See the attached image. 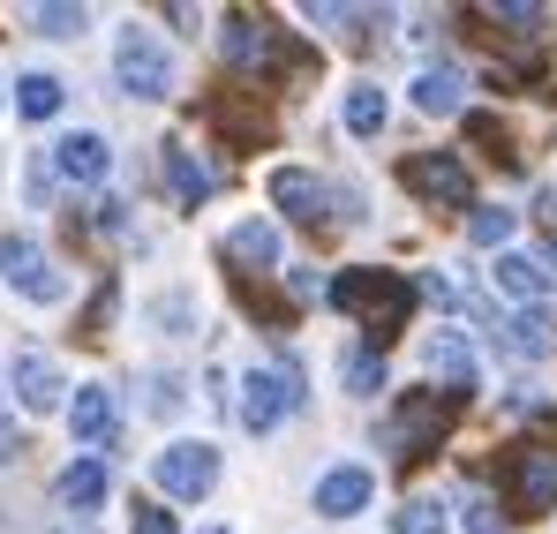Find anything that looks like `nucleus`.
<instances>
[{
  "instance_id": "1",
  "label": "nucleus",
  "mask_w": 557,
  "mask_h": 534,
  "mask_svg": "<svg viewBox=\"0 0 557 534\" xmlns=\"http://www.w3.org/2000/svg\"><path fill=\"white\" fill-rule=\"evenodd\" d=\"M332 301H339L347 316H362V347H370V355H384V347L407 332V316H414L422 286H414L407 271L362 264V271H339V278H332Z\"/></svg>"
},
{
  "instance_id": "2",
  "label": "nucleus",
  "mask_w": 557,
  "mask_h": 534,
  "mask_svg": "<svg viewBox=\"0 0 557 534\" xmlns=\"http://www.w3.org/2000/svg\"><path fill=\"white\" fill-rule=\"evenodd\" d=\"M226 61H234V69H257V76L278 84V90L317 76V53H309L294 30H278V15H249V8L226 15Z\"/></svg>"
},
{
  "instance_id": "3",
  "label": "nucleus",
  "mask_w": 557,
  "mask_h": 534,
  "mask_svg": "<svg viewBox=\"0 0 557 534\" xmlns=\"http://www.w3.org/2000/svg\"><path fill=\"white\" fill-rule=\"evenodd\" d=\"M467 399L460 392H399L392 399V414H384V451L399 459V467H422L430 451L445 445V430H453V414H460Z\"/></svg>"
},
{
  "instance_id": "4",
  "label": "nucleus",
  "mask_w": 557,
  "mask_h": 534,
  "mask_svg": "<svg viewBox=\"0 0 557 534\" xmlns=\"http://www.w3.org/2000/svg\"><path fill=\"white\" fill-rule=\"evenodd\" d=\"M497 497L512 520L557 512V451L550 445H505L497 451Z\"/></svg>"
},
{
  "instance_id": "5",
  "label": "nucleus",
  "mask_w": 557,
  "mask_h": 534,
  "mask_svg": "<svg viewBox=\"0 0 557 534\" xmlns=\"http://www.w3.org/2000/svg\"><path fill=\"white\" fill-rule=\"evenodd\" d=\"M301 399H309V392H301V361L286 355L278 369H249V376H242L234 414H242V430H257V437H264L278 414H286V407H301Z\"/></svg>"
},
{
  "instance_id": "6",
  "label": "nucleus",
  "mask_w": 557,
  "mask_h": 534,
  "mask_svg": "<svg viewBox=\"0 0 557 534\" xmlns=\"http://www.w3.org/2000/svg\"><path fill=\"white\" fill-rule=\"evenodd\" d=\"M399 181H407L422 203H445V211H467V219H474V174H467L453 151H414V159L399 166Z\"/></svg>"
},
{
  "instance_id": "7",
  "label": "nucleus",
  "mask_w": 557,
  "mask_h": 534,
  "mask_svg": "<svg viewBox=\"0 0 557 534\" xmlns=\"http://www.w3.org/2000/svg\"><path fill=\"white\" fill-rule=\"evenodd\" d=\"M113 76L128 98H166L174 90V61H166V46L151 38V30H121V46H113Z\"/></svg>"
},
{
  "instance_id": "8",
  "label": "nucleus",
  "mask_w": 557,
  "mask_h": 534,
  "mask_svg": "<svg viewBox=\"0 0 557 534\" xmlns=\"http://www.w3.org/2000/svg\"><path fill=\"white\" fill-rule=\"evenodd\" d=\"M203 121H211L234 151H264V144H272V113L257 105V90H211V98H203Z\"/></svg>"
},
{
  "instance_id": "9",
  "label": "nucleus",
  "mask_w": 557,
  "mask_h": 534,
  "mask_svg": "<svg viewBox=\"0 0 557 534\" xmlns=\"http://www.w3.org/2000/svg\"><path fill=\"white\" fill-rule=\"evenodd\" d=\"M0 278H8L23 301H61V294H69L61 271H53V257H46L30 234H0Z\"/></svg>"
},
{
  "instance_id": "10",
  "label": "nucleus",
  "mask_w": 557,
  "mask_h": 534,
  "mask_svg": "<svg viewBox=\"0 0 557 534\" xmlns=\"http://www.w3.org/2000/svg\"><path fill=\"white\" fill-rule=\"evenodd\" d=\"M151 474H159L166 497H211L219 489V451L211 445H166L151 459Z\"/></svg>"
},
{
  "instance_id": "11",
  "label": "nucleus",
  "mask_w": 557,
  "mask_h": 534,
  "mask_svg": "<svg viewBox=\"0 0 557 534\" xmlns=\"http://www.w3.org/2000/svg\"><path fill=\"white\" fill-rule=\"evenodd\" d=\"M272 203L286 211V219L317 226V219H324V203H332V188L309 174V166H272Z\"/></svg>"
},
{
  "instance_id": "12",
  "label": "nucleus",
  "mask_w": 557,
  "mask_h": 534,
  "mask_svg": "<svg viewBox=\"0 0 557 534\" xmlns=\"http://www.w3.org/2000/svg\"><path fill=\"white\" fill-rule=\"evenodd\" d=\"M106 166H113V151H106V136H98V128H76V136H61V144H53V174L76 181V188L106 181Z\"/></svg>"
},
{
  "instance_id": "13",
  "label": "nucleus",
  "mask_w": 557,
  "mask_h": 534,
  "mask_svg": "<svg viewBox=\"0 0 557 534\" xmlns=\"http://www.w3.org/2000/svg\"><path fill=\"white\" fill-rule=\"evenodd\" d=\"M113 422H121L113 392H106V384H76V399H69V430H76V445H113Z\"/></svg>"
},
{
  "instance_id": "14",
  "label": "nucleus",
  "mask_w": 557,
  "mask_h": 534,
  "mask_svg": "<svg viewBox=\"0 0 557 534\" xmlns=\"http://www.w3.org/2000/svg\"><path fill=\"white\" fill-rule=\"evenodd\" d=\"M219 257H226L234 271H272L278 264V226L272 219H242V226L219 241Z\"/></svg>"
},
{
  "instance_id": "15",
  "label": "nucleus",
  "mask_w": 557,
  "mask_h": 534,
  "mask_svg": "<svg viewBox=\"0 0 557 534\" xmlns=\"http://www.w3.org/2000/svg\"><path fill=\"white\" fill-rule=\"evenodd\" d=\"M61 392H69V384H61V369L38 355V347H23V355H15V399H23L30 414H53V407H61Z\"/></svg>"
},
{
  "instance_id": "16",
  "label": "nucleus",
  "mask_w": 557,
  "mask_h": 534,
  "mask_svg": "<svg viewBox=\"0 0 557 534\" xmlns=\"http://www.w3.org/2000/svg\"><path fill=\"white\" fill-rule=\"evenodd\" d=\"M370 467H332V474H324V482H317V512H324V520H355V512H362V505H370Z\"/></svg>"
},
{
  "instance_id": "17",
  "label": "nucleus",
  "mask_w": 557,
  "mask_h": 534,
  "mask_svg": "<svg viewBox=\"0 0 557 534\" xmlns=\"http://www.w3.org/2000/svg\"><path fill=\"white\" fill-rule=\"evenodd\" d=\"M497 286H505L512 301H528V309H535V301L550 294V264H543V257H520V249H505V257H497Z\"/></svg>"
},
{
  "instance_id": "18",
  "label": "nucleus",
  "mask_w": 557,
  "mask_h": 534,
  "mask_svg": "<svg viewBox=\"0 0 557 534\" xmlns=\"http://www.w3.org/2000/svg\"><path fill=\"white\" fill-rule=\"evenodd\" d=\"M430 376H445V392H474V355H467V339L460 332H437L430 339Z\"/></svg>"
},
{
  "instance_id": "19",
  "label": "nucleus",
  "mask_w": 557,
  "mask_h": 534,
  "mask_svg": "<svg viewBox=\"0 0 557 534\" xmlns=\"http://www.w3.org/2000/svg\"><path fill=\"white\" fill-rule=\"evenodd\" d=\"M98 497H106V467L98 459H69L61 467V505L84 520V512H98Z\"/></svg>"
},
{
  "instance_id": "20",
  "label": "nucleus",
  "mask_w": 557,
  "mask_h": 534,
  "mask_svg": "<svg viewBox=\"0 0 557 534\" xmlns=\"http://www.w3.org/2000/svg\"><path fill=\"white\" fill-rule=\"evenodd\" d=\"M166 181H174V196H182L188 211H196V203H203V196L219 188V181H211V166H196L182 144H166Z\"/></svg>"
},
{
  "instance_id": "21",
  "label": "nucleus",
  "mask_w": 557,
  "mask_h": 534,
  "mask_svg": "<svg viewBox=\"0 0 557 534\" xmlns=\"http://www.w3.org/2000/svg\"><path fill=\"white\" fill-rule=\"evenodd\" d=\"M414 105L422 113H460V76L453 69H422L414 76Z\"/></svg>"
},
{
  "instance_id": "22",
  "label": "nucleus",
  "mask_w": 557,
  "mask_h": 534,
  "mask_svg": "<svg viewBox=\"0 0 557 534\" xmlns=\"http://www.w3.org/2000/svg\"><path fill=\"white\" fill-rule=\"evenodd\" d=\"M467 144H474V151H490L497 166H520V159H512V136H505V121H497V113H467Z\"/></svg>"
},
{
  "instance_id": "23",
  "label": "nucleus",
  "mask_w": 557,
  "mask_h": 534,
  "mask_svg": "<svg viewBox=\"0 0 557 534\" xmlns=\"http://www.w3.org/2000/svg\"><path fill=\"white\" fill-rule=\"evenodd\" d=\"M30 23H38L46 38H84V23H91V15H84V8H69V0H38V8H30Z\"/></svg>"
},
{
  "instance_id": "24",
  "label": "nucleus",
  "mask_w": 557,
  "mask_h": 534,
  "mask_svg": "<svg viewBox=\"0 0 557 534\" xmlns=\"http://www.w3.org/2000/svg\"><path fill=\"white\" fill-rule=\"evenodd\" d=\"M392 534H445V505L437 497H407L392 512Z\"/></svg>"
},
{
  "instance_id": "25",
  "label": "nucleus",
  "mask_w": 557,
  "mask_h": 534,
  "mask_svg": "<svg viewBox=\"0 0 557 534\" xmlns=\"http://www.w3.org/2000/svg\"><path fill=\"white\" fill-rule=\"evenodd\" d=\"M347 128H355V136H376V128H384V90L376 84L347 90Z\"/></svg>"
},
{
  "instance_id": "26",
  "label": "nucleus",
  "mask_w": 557,
  "mask_h": 534,
  "mask_svg": "<svg viewBox=\"0 0 557 534\" xmlns=\"http://www.w3.org/2000/svg\"><path fill=\"white\" fill-rule=\"evenodd\" d=\"M15 105H23L30 121H46V113H61V84H53V76H15Z\"/></svg>"
},
{
  "instance_id": "27",
  "label": "nucleus",
  "mask_w": 557,
  "mask_h": 534,
  "mask_svg": "<svg viewBox=\"0 0 557 534\" xmlns=\"http://www.w3.org/2000/svg\"><path fill=\"white\" fill-rule=\"evenodd\" d=\"M505 347H512L520 361H535L543 347H550V339H543V316H535V309H520V316L505 324Z\"/></svg>"
},
{
  "instance_id": "28",
  "label": "nucleus",
  "mask_w": 557,
  "mask_h": 534,
  "mask_svg": "<svg viewBox=\"0 0 557 534\" xmlns=\"http://www.w3.org/2000/svg\"><path fill=\"white\" fill-rule=\"evenodd\" d=\"M467 241H474V249H505V241H512V211H474V219H467Z\"/></svg>"
},
{
  "instance_id": "29",
  "label": "nucleus",
  "mask_w": 557,
  "mask_h": 534,
  "mask_svg": "<svg viewBox=\"0 0 557 534\" xmlns=\"http://www.w3.org/2000/svg\"><path fill=\"white\" fill-rule=\"evenodd\" d=\"M113 301H121V286L106 278V286L91 294V309H84V332H76V339H106V324H113Z\"/></svg>"
},
{
  "instance_id": "30",
  "label": "nucleus",
  "mask_w": 557,
  "mask_h": 534,
  "mask_svg": "<svg viewBox=\"0 0 557 534\" xmlns=\"http://www.w3.org/2000/svg\"><path fill=\"white\" fill-rule=\"evenodd\" d=\"M347 392H384V355L362 347V355L347 361Z\"/></svg>"
},
{
  "instance_id": "31",
  "label": "nucleus",
  "mask_w": 557,
  "mask_h": 534,
  "mask_svg": "<svg viewBox=\"0 0 557 534\" xmlns=\"http://www.w3.org/2000/svg\"><path fill=\"white\" fill-rule=\"evenodd\" d=\"M242 309H249V316H264V324H278V332H286V316H294L286 301H272V294H257L249 278H242Z\"/></svg>"
},
{
  "instance_id": "32",
  "label": "nucleus",
  "mask_w": 557,
  "mask_h": 534,
  "mask_svg": "<svg viewBox=\"0 0 557 534\" xmlns=\"http://www.w3.org/2000/svg\"><path fill=\"white\" fill-rule=\"evenodd\" d=\"M286 294H294V301H309V294H324V301H332V286L317 278V264H294V278H286Z\"/></svg>"
},
{
  "instance_id": "33",
  "label": "nucleus",
  "mask_w": 557,
  "mask_h": 534,
  "mask_svg": "<svg viewBox=\"0 0 557 534\" xmlns=\"http://www.w3.org/2000/svg\"><path fill=\"white\" fill-rule=\"evenodd\" d=\"M128 534H174V512L166 505H136V527Z\"/></svg>"
},
{
  "instance_id": "34",
  "label": "nucleus",
  "mask_w": 557,
  "mask_h": 534,
  "mask_svg": "<svg viewBox=\"0 0 557 534\" xmlns=\"http://www.w3.org/2000/svg\"><path fill=\"white\" fill-rule=\"evenodd\" d=\"M144 407H151V414H174V407H182V384H174V376H151V399H144Z\"/></svg>"
},
{
  "instance_id": "35",
  "label": "nucleus",
  "mask_w": 557,
  "mask_h": 534,
  "mask_svg": "<svg viewBox=\"0 0 557 534\" xmlns=\"http://www.w3.org/2000/svg\"><path fill=\"white\" fill-rule=\"evenodd\" d=\"M23 451H30V437H23V430L0 414V467H8V459H23Z\"/></svg>"
},
{
  "instance_id": "36",
  "label": "nucleus",
  "mask_w": 557,
  "mask_h": 534,
  "mask_svg": "<svg viewBox=\"0 0 557 534\" xmlns=\"http://www.w3.org/2000/svg\"><path fill=\"white\" fill-rule=\"evenodd\" d=\"M467 527H474V534H497V520H490V505H482V497H467Z\"/></svg>"
},
{
  "instance_id": "37",
  "label": "nucleus",
  "mask_w": 557,
  "mask_h": 534,
  "mask_svg": "<svg viewBox=\"0 0 557 534\" xmlns=\"http://www.w3.org/2000/svg\"><path fill=\"white\" fill-rule=\"evenodd\" d=\"M53 534H91V520H76V527H53Z\"/></svg>"
}]
</instances>
